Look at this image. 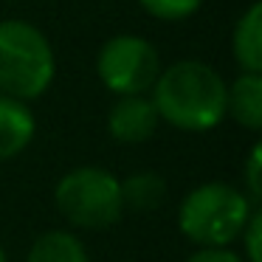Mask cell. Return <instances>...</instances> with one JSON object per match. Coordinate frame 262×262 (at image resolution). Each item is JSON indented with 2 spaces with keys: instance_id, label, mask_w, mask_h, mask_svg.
Listing matches in <instances>:
<instances>
[{
  "instance_id": "cell-1",
  "label": "cell",
  "mask_w": 262,
  "mask_h": 262,
  "mask_svg": "<svg viewBox=\"0 0 262 262\" xmlns=\"http://www.w3.org/2000/svg\"><path fill=\"white\" fill-rule=\"evenodd\" d=\"M149 99L158 119L183 133H209L226 121V79L203 59L164 65Z\"/></svg>"
},
{
  "instance_id": "cell-2",
  "label": "cell",
  "mask_w": 262,
  "mask_h": 262,
  "mask_svg": "<svg viewBox=\"0 0 262 262\" xmlns=\"http://www.w3.org/2000/svg\"><path fill=\"white\" fill-rule=\"evenodd\" d=\"M259 203L239 186L226 181H206L189 189L178 206V228L194 248L234 245Z\"/></svg>"
},
{
  "instance_id": "cell-3",
  "label": "cell",
  "mask_w": 262,
  "mask_h": 262,
  "mask_svg": "<svg viewBox=\"0 0 262 262\" xmlns=\"http://www.w3.org/2000/svg\"><path fill=\"white\" fill-rule=\"evenodd\" d=\"M57 76L54 46L29 20H0V93L23 102L46 96Z\"/></svg>"
},
{
  "instance_id": "cell-4",
  "label": "cell",
  "mask_w": 262,
  "mask_h": 262,
  "mask_svg": "<svg viewBox=\"0 0 262 262\" xmlns=\"http://www.w3.org/2000/svg\"><path fill=\"white\" fill-rule=\"evenodd\" d=\"M54 206L65 223L82 231H102L124 217L121 181L104 166H76L54 186Z\"/></svg>"
},
{
  "instance_id": "cell-5",
  "label": "cell",
  "mask_w": 262,
  "mask_h": 262,
  "mask_svg": "<svg viewBox=\"0 0 262 262\" xmlns=\"http://www.w3.org/2000/svg\"><path fill=\"white\" fill-rule=\"evenodd\" d=\"M161 68L158 48L141 34H116L96 54V76L113 96L149 93Z\"/></svg>"
},
{
  "instance_id": "cell-6",
  "label": "cell",
  "mask_w": 262,
  "mask_h": 262,
  "mask_svg": "<svg viewBox=\"0 0 262 262\" xmlns=\"http://www.w3.org/2000/svg\"><path fill=\"white\" fill-rule=\"evenodd\" d=\"M161 119L155 110L149 93H136V96H116L113 107L107 113V133L119 144H144L155 136Z\"/></svg>"
},
{
  "instance_id": "cell-7",
  "label": "cell",
  "mask_w": 262,
  "mask_h": 262,
  "mask_svg": "<svg viewBox=\"0 0 262 262\" xmlns=\"http://www.w3.org/2000/svg\"><path fill=\"white\" fill-rule=\"evenodd\" d=\"M37 136V116L29 102L0 93V161H12L31 147Z\"/></svg>"
},
{
  "instance_id": "cell-8",
  "label": "cell",
  "mask_w": 262,
  "mask_h": 262,
  "mask_svg": "<svg viewBox=\"0 0 262 262\" xmlns=\"http://www.w3.org/2000/svg\"><path fill=\"white\" fill-rule=\"evenodd\" d=\"M226 119L243 130H262V74L239 71L234 82H226Z\"/></svg>"
},
{
  "instance_id": "cell-9",
  "label": "cell",
  "mask_w": 262,
  "mask_h": 262,
  "mask_svg": "<svg viewBox=\"0 0 262 262\" xmlns=\"http://www.w3.org/2000/svg\"><path fill=\"white\" fill-rule=\"evenodd\" d=\"M231 57L239 71L262 74V3H251L234 23Z\"/></svg>"
},
{
  "instance_id": "cell-10",
  "label": "cell",
  "mask_w": 262,
  "mask_h": 262,
  "mask_svg": "<svg viewBox=\"0 0 262 262\" xmlns=\"http://www.w3.org/2000/svg\"><path fill=\"white\" fill-rule=\"evenodd\" d=\"M26 262H91V256H88L85 243L74 231L54 228L31 243Z\"/></svg>"
},
{
  "instance_id": "cell-11",
  "label": "cell",
  "mask_w": 262,
  "mask_h": 262,
  "mask_svg": "<svg viewBox=\"0 0 262 262\" xmlns=\"http://www.w3.org/2000/svg\"><path fill=\"white\" fill-rule=\"evenodd\" d=\"M121 181V200L130 211H158L166 200V181L152 169L130 172Z\"/></svg>"
},
{
  "instance_id": "cell-12",
  "label": "cell",
  "mask_w": 262,
  "mask_h": 262,
  "mask_svg": "<svg viewBox=\"0 0 262 262\" xmlns=\"http://www.w3.org/2000/svg\"><path fill=\"white\" fill-rule=\"evenodd\" d=\"M138 6L161 23H183L200 12L203 0H138Z\"/></svg>"
},
{
  "instance_id": "cell-13",
  "label": "cell",
  "mask_w": 262,
  "mask_h": 262,
  "mask_svg": "<svg viewBox=\"0 0 262 262\" xmlns=\"http://www.w3.org/2000/svg\"><path fill=\"white\" fill-rule=\"evenodd\" d=\"M237 243L243 245L239 254H243L245 262H262V209L259 206L251 211V217L243 226V231H239Z\"/></svg>"
},
{
  "instance_id": "cell-14",
  "label": "cell",
  "mask_w": 262,
  "mask_h": 262,
  "mask_svg": "<svg viewBox=\"0 0 262 262\" xmlns=\"http://www.w3.org/2000/svg\"><path fill=\"white\" fill-rule=\"evenodd\" d=\"M243 192L248 194L254 203L262 200V144L256 141L251 147L248 158H245V166H243Z\"/></svg>"
},
{
  "instance_id": "cell-15",
  "label": "cell",
  "mask_w": 262,
  "mask_h": 262,
  "mask_svg": "<svg viewBox=\"0 0 262 262\" xmlns=\"http://www.w3.org/2000/svg\"><path fill=\"white\" fill-rule=\"evenodd\" d=\"M183 262H245V259L231 245H220V248H194Z\"/></svg>"
},
{
  "instance_id": "cell-16",
  "label": "cell",
  "mask_w": 262,
  "mask_h": 262,
  "mask_svg": "<svg viewBox=\"0 0 262 262\" xmlns=\"http://www.w3.org/2000/svg\"><path fill=\"white\" fill-rule=\"evenodd\" d=\"M0 262H9V256H6V248L0 245Z\"/></svg>"
}]
</instances>
